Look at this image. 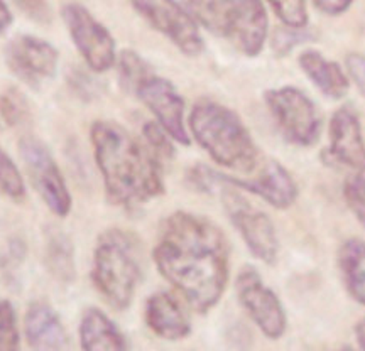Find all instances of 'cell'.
Returning <instances> with one entry per match:
<instances>
[{"label":"cell","instance_id":"obj_1","mask_svg":"<svg viewBox=\"0 0 365 351\" xmlns=\"http://www.w3.org/2000/svg\"><path fill=\"white\" fill-rule=\"evenodd\" d=\"M158 271L195 311L207 313L223 295L228 281L225 235L205 216L178 211L159 231Z\"/></svg>","mask_w":365,"mask_h":351},{"label":"cell","instance_id":"obj_2","mask_svg":"<svg viewBox=\"0 0 365 351\" xmlns=\"http://www.w3.org/2000/svg\"><path fill=\"white\" fill-rule=\"evenodd\" d=\"M90 139L105 191L113 204L134 208L164 193L159 156L115 122L98 120Z\"/></svg>","mask_w":365,"mask_h":351},{"label":"cell","instance_id":"obj_3","mask_svg":"<svg viewBox=\"0 0 365 351\" xmlns=\"http://www.w3.org/2000/svg\"><path fill=\"white\" fill-rule=\"evenodd\" d=\"M190 130L213 161L249 174L259 166V150L235 112L213 100H200L190 113Z\"/></svg>","mask_w":365,"mask_h":351},{"label":"cell","instance_id":"obj_4","mask_svg":"<svg viewBox=\"0 0 365 351\" xmlns=\"http://www.w3.org/2000/svg\"><path fill=\"white\" fill-rule=\"evenodd\" d=\"M143 279L140 247L130 234L120 228L103 231L93 252L91 281L100 295L117 311L132 304Z\"/></svg>","mask_w":365,"mask_h":351},{"label":"cell","instance_id":"obj_5","mask_svg":"<svg viewBox=\"0 0 365 351\" xmlns=\"http://www.w3.org/2000/svg\"><path fill=\"white\" fill-rule=\"evenodd\" d=\"M191 181L196 188L208 191L217 184L232 186V188L245 189L277 209H286L296 201L298 186L293 176L277 161H266L259 167V172L250 177H230L225 174L198 166L191 171Z\"/></svg>","mask_w":365,"mask_h":351},{"label":"cell","instance_id":"obj_6","mask_svg":"<svg viewBox=\"0 0 365 351\" xmlns=\"http://www.w3.org/2000/svg\"><path fill=\"white\" fill-rule=\"evenodd\" d=\"M269 112L287 142L309 147L322 134V117L307 93L294 86L266 91Z\"/></svg>","mask_w":365,"mask_h":351},{"label":"cell","instance_id":"obj_7","mask_svg":"<svg viewBox=\"0 0 365 351\" xmlns=\"http://www.w3.org/2000/svg\"><path fill=\"white\" fill-rule=\"evenodd\" d=\"M222 201L232 225L240 234L250 253L264 263L276 262L279 253V240L271 218L230 188L223 189Z\"/></svg>","mask_w":365,"mask_h":351},{"label":"cell","instance_id":"obj_8","mask_svg":"<svg viewBox=\"0 0 365 351\" xmlns=\"http://www.w3.org/2000/svg\"><path fill=\"white\" fill-rule=\"evenodd\" d=\"M19 149L29 179L46 206L54 215L66 216L71 211V194L53 154L34 137L22 139Z\"/></svg>","mask_w":365,"mask_h":351},{"label":"cell","instance_id":"obj_9","mask_svg":"<svg viewBox=\"0 0 365 351\" xmlns=\"http://www.w3.org/2000/svg\"><path fill=\"white\" fill-rule=\"evenodd\" d=\"M132 6L150 27L166 36L180 51L196 56L203 51L198 22L176 0H132Z\"/></svg>","mask_w":365,"mask_h":351},{"label":"cell","instance_id":"obj_10","mask_svg":"<svg viewBox=\"0 0 365 351\" xmlns=\"http://www.w3.org/2000/svg\"><path fill=\"white\" fill-rule=\"evenodd\" d=\"M68 33L91 70L103 73L115 65V41L102 22L80 4H66L61 11Z\"/></svg>","mask_w":365,"mask_h":351},{"label":"cell","instance_id":"obj_11","mask_svg":"<svg viewBox=\"0 0 365 351\" xmlns=\"http://www.w3.org/2000/svg\"><path fill=\"white\" fill-rule=\"evenodd\" d=\"M235 290L240 306L267 338L277 340L284 335L287 319L281 300L264 284L255 268H242L237 276Z\"/></svg>","mask_w":365,"mask_h":351},{"label":"cell","instance_id":"obj_12","mask_svg":"<svg viewBox=\"0 0 365 351\" xmlns=\"http://www.w3.org/2000/svg\"><path fill=\"white\" fill-rule=\"evenodd\" d=\"M223 38L247 56H257L267 39L269 19L262 0H222Z\"/></svg>","mask_w":365,"mask_h":351},{"label":"cell","instance_id":"obj_13","mask_svg":"<svg viewBox=\"0 0 365 351\" xmlns=\"http://www.w3.org/2000/svg\"><path fill=\"white\" fill-rule=\"evenodd\" d=\"M132 91L149 108L158 124L170 134L173 140L182 145L190 144L185 125V100L170 80L161 78L150 71Z\"/></svg>","mask_w":365,"mask_h":351},{"label":"cell","instance_id":"obj_14","mask_svg":"<svg viewBox=\"0 0 365 351\" xmlns=\"http://www.w3.org/2000/svg\"><path fill=\"white\" fill-rule=\"evenodd\" d=\"M59 54L53 44L36 36H16L6 48V63L17 78L33 88L54 78Z\"/></svg>","mask_w":365,"mask_h":351},{"label":"cell","instance_id":"obj_15","mask_svg":"<svg viewBox=\"0 0 365 351\" xmlns=\"http://www.w3.org/2000/svg\"><path fill=\"white\" fill-rule=\"evenodd\" d=\"M328 156L333 162L350 169H365V142L359 117L350 108H340L333 113L328 129Z\"/></svg>","mask_w":365,"mask_h":351},{"label":"cell","instance_id":"obj_16","mask_svg":"<svg viewBox=\"0 0 365 351\" xmlns=\"http://www.w3.org/2000/svg\"><path fill=\"white\" fill-rule=\"evenodd\" d=\"M145 323L154 335L163 340H182L191 332L188 313L182 308L181 300L173 293L159 290L145 303Z\"/></svg>","mask_w":365,"mask_h":351},{"label":"cell","instance_id":"obj_17","mask_svg":"<svg viewBox=\"0 0 365 351\" xmlns=\"http://www.w3.org/2000/svg\"><path fill=\"white\" fill-rule=\"evenodd\" d=\"M26 340L34 350H68L70 336L61 325V319L46 303H33L24 319Z\"/></svg>","mask_w":365,"mask_h":351},{"label":"cell","instance_id":"obj_18","mask_svg":"<svg viewBox=\"0 0 365 351\" xmlns=\"http://www.w3.org/2000/svg\"><path fill=\"white\" fill-rule=\"evenodd\" d=\"M298 61L304 75L313 81L323 95L333 100L345 97L350 83L345 71L335 61H330L322 53L313 51V49L301 53Z\"/></svg>","mask_w":365,"mask_h":351},{"label":"cell","instance_id":"obj_19","mask_svg":"<svg viewBox=\"0 0 365 351\" xmlns=\"http://www.w3.org/2000/svg\"><path fill=\"white\" fill-rule=\"evenodd\" d=\"M80 341L83 350H125L124 335L112 319L97 308H88L81 316Z\"/></svg>","mask_w":365,"mask_h":351},{"label":"cell","instance_id":"obj_20","mask_svg":"<svg viewBox=\"0 0 365 351\" xmlns=\"http://www.w3.org/2000/svg\"><path fill=\"white\" fill-rule=\"evenodd\" d=\"M339 268L350 295L365 306V241L350 239L339 250Z\"/></svg>","mask_w":365,"mask_h":351},{"label":"cell","instance_id":"obj_21","mask_svg":"<svg viewBox=\"0 0 365 351\" xmlns=\"http://www.w3.org/2000/svg\"><path fill=\"white\" fill-rule=\"evenodd\" d=\"M44 261L49 273L61 282L75 279V248L70 236L63 234L59 228H49L46 231Z\"/></svg>","mask_w":365,"mask_h":351},{"label":"cell","instance_id":"obj_22","mask_svg":"<svg viewBox=\"0 0 365 351\" xmlns=\"http://www.w3.org/2000/svg\"><path fill=\"white\" fill-rule=\"evenodd\" d=\"M0 193L17 203L26 198L24 179H22L21 171L17 169L16 164L2 147H0Z\"/></svg>","mask_w":365,"mask_h":351},{"label":"cell","instance_id":"obj_23","mask_svg":"<svg viewBox=\"0 0 365 351\" xmlns=\"http://www.w3.org/2000/svg\"><path fill=\"white\" fill-rule=\"evenodd\" d=\"M188 11L210 33L223 34L222 0H188Z\"/></svg>","mask_w":365,"mask_h":351},{"label":"cell","instance_id":"obj_24","mask_svg":"<svg viewBox=\"0 0 365 351\" xmlns=\"http://www.w3.org/2000/svg\"><path fill=\"white\" fill-rule=\"evenodd\" d=\"M282 24L293 29H304L308 24L307 0H267Z\"/></svg>","mask_w":365,"mask_h":351},{"label":"cell","instance_id":"obj_25","mask_svg":"<svg viewBox=\"0 0 365 351\" xmlns=\"http://www.w3.org/2000/svg\"><path fill=\"white\" fill-rule=\"evenodd\" d=\"M344 198L357 220L365 226V169L350 172L344 182Z\"/></svg>","mask_w":365,"mask_h":351},{"label":"cell","instance_id":"obj_26","mask_svg":"<svg viewBox=\"0 0 365 351\" xmlns=\"http://www.w3.org/2000/svg\"><path fill=\"white\" fill-rule=\"evenodd\" d=\"M0 117L12 127L24 124L29 118V105L21 91L11 88L0 95Z\"/></svg>","mask_w":365,"mask_h":351},{"label":"cell","instance_id":"obj_27","mask_svg":"<svg viewBox=\"0 0 365 351\" xmlns=\"http://www.w3.org/2000/svg\"><path fill=\"white\" fill-rule=\"evenodd\" d=\"M150 71L153 70L148 63L134 51H124L118 58V75H120L122 85L129 91L134 90L135 85Z\"/></svg>","mask_w":365,"mask_h":351},{"label":"cell","instance_id":"obj_28","mask_svg":"<svg viewBox=\"0 0 365 351\" xmlns=\"http://www.w3.org/2000/svg\"><path fill=\"white\" fill-rule=\"evenodd\" d=\"M19 348V328L14 306L9 300H0V350Z\"/></svg>","mask_w":365,"mask_h":351},{"label":"cell","instance_id":"obj_29","mask_svg":"<svg viewBox=\"0 0 365 351\" xmlns=\"http://www.w3.org/2000/svg\"><path fill=\"white\" fill-rule=\"evenodd\" d=\"M144 139H145V142H148L149 147L153 149L159 157H163V156L168 157L173 154V145H171L173 139L159 124H153V122L145 124L144 125Z\"/></svg>","mask_w":365,"mask_h":351},{"label":"cell","instance_id":"obj_30","mask_svg":"<svg viewBox=\"0 0 365 351\" xmlns=\"http://www.w3.org/2000/svg\"><path fill=\"white\" fill-rule=\"evenodd\" d=\"M27 17L39 24H48L51 21V9L46 0H14Z\"/></svg>","mask_w":365,"mask_h":351},{"label":"cell","instance_id":"obj_31","mask_svg":"<svg viewBox=\"0 0 365 351\" xmlns=\"http://www.w3.org/2000/svg\"><path fill=\"white\" fill-rule=\"evenodd\" d=\"M346 71H349L350 78L357 85V88L362 91L365 97V56L359 53H352L346 56Z\"/></svg>","mask_w":365,"mask_h":351},{"label":"cell","instance_id":"obj_32","mask_svg":"<svg viewBox=\"0 0 365 351\" xmlns=\"http://www.w3.org/2000/svg\"><path fill=\"white\" fill-rule=\"evenodd\" d=\"M313 2L318 11H322L323 14H328V16H339V14L349 11L350 6L354 4V0H313Z\"/></svg>","mask_w":365,"mask_h":351},{"label":"cell","instance_id":"obj_33","mask_svg":"<svg viewBox=\"0 0 365 351\" xmlns=\"http://www.w3.org/2000/svg\"><path fill=\"white\" fill-rule=\"evenodd\" d=\"M12 24V14L11 9L4 0H0V34H4Z\"/></svg>","mask_w":365,"mask_h":351},{"label":"cell","instance_id":"obj_34","mask_svg":"<svg viewBox=\"0 0 365 351\" xmlns=\"http://www.w3.org/2000/svg\"><path fill=\"white\" fill-rule=\"evenodd\" d=\"M355 336H357L360 348L365 350V318L360 319V321L357 323V326H355Z\"/></svg>","mask_w":365,"mask_h":351}]
</instances>
